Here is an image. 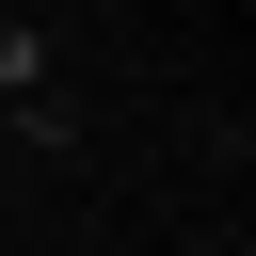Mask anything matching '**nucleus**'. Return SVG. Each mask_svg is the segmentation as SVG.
Segmentation results:
<instances>
[{
	"instance_id": "nucleus-1",
	"label": "nucleus",
	"mask_w": 256,
	"mask_h": 256,
	"mask_svg": "<svg viewBox=\"0 0 256 256\" xmlns=\"http://www.w3.org/2000/svg\"><path fill=\"white\" fill-rule=\"evenodd\" d=\"M0 128H16V144H32V160H80V112H64V96H48V80H32V96H0Z\"/></svg>"
},
{
	"instance_id": "nucleus-2",
	"label": "nucleus",
	"mask_w": 256,
	"mask_h": 256,
	"mask_svg": "<svg viewBox=\"0 0 256 256\" xmlns=\"http://www.w3.org/2000/svg\"><path fill=\"white\" fill-rule=\"evenodd\" d=\"M32 80H48V32H32V16H0V96H32Z\"/></svg>"
}]
</instances>
